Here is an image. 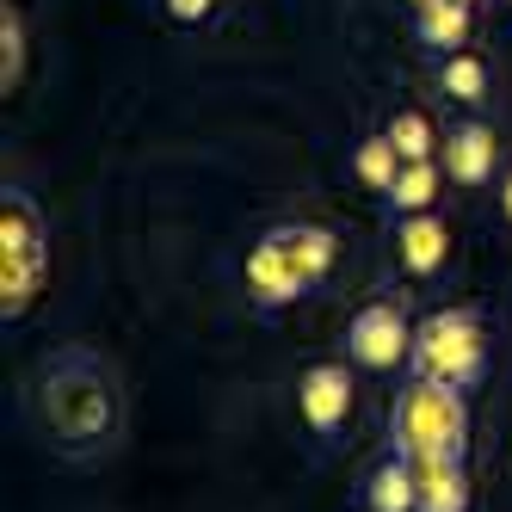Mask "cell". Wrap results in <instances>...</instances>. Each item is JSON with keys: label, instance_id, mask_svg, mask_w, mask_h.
<instances>
[{"label": "cell", "instance_id": "cell-6", "mask_svg": "<svg viewBox=\"0 0 512 512\" xmlns=\"http://www.w3.org/2000/svg\"><path fill=\"white\" fill-rule=\"evenodd\" d=\"M297 408L315 438H340V426L352 414V371L346 364H309L297 383Z\"/></svg>", "mask_w": 512, "mask_h": 512}, {"label": "cell", "instance_id": "cell-19", "mask_svg": "<svg viewBox=\"0 0 512 512\" xmlns=\"http://www.w3.org/2000/svg\"><path fill=\"white\" fill-rule=\"evenodd\" d=\"M210 7H216V0H167V13H173V19H186V25H192V19H204Z\"/></svg>", "mask_w": 512, "mask_h": 512}, {"label": "cell", "instance_id": "cell-7", "mask_svg": "<svg viewBox=\"0 0 512 512\" xmlns=\"http://www.w3.org/2000/svg\"><path fill=\"white\" fill-rule=\"evenodd\" d=\"M451 260V229H445V216H395V266L408 272V278H432V272H445Z\"/></svg>", "mask_w": 512, "mask_h": 512}, {"label": "cell", "instance_id": "cell-20", "mask_svg": "<svg viewBox=\"0 0 512 512\" xmlns=\"http://www.w3.org/2000/svg\"><path fill=\"white\" fill-rule=\"evenodd\" d=\"M500 216L512 223V167H506V186H500Z\"/></svg>", "mask_w": 512, "mask_h": 512}, {"label": "cell", "instance_id": "cell-16", "mask_svg": "<svg viewBox=\"0 0 512 512\" xmlns=\"http://www.w3.org/2000/svg\"><path fill=\"white\" fill-rule=\"evenodd\" d=\"M438 87H445L451 99H463V105H482L488 99V68L475 62L469 50H457V56L438 62Z\"/></svg>", "mask_w": 512, "mask_h": 512}, {"label": "cell", "instance_id": "cell-3", "mask_svg": "<svg viewBox=\"0 0 512 512\" xmlns=\"http://www.w3.org/2000/svg\"><path fill=\"white\" fill-rule=\"evenodd\" d=\"M414 377L451 383V389H475L488 377V334L475 309H438L414 327Z\"/></svg>", "mask_w": 512, "mask_h": 512}, {"label": "cell", "instance_id": "cell-2", "mask_svg": "<svg viewBox=\"0 0 512 512\" xmlns=\"http://www.w3.org/2000/svg\"><path fill=\"white\" fill-rule=\"evenodd\" d=\"M389 451L408 463H438L469 451V401L451 383L414 377L389 401Z\"/></svg>", "mask_w": 512, "mask_h": 512}, {"label": "cell", "instance_id": "cell-21", "mask_svg": "<svg viewBox=\"0 0 512 512\" xmlns=\"http://www.w3.org/2000/svg\"><path fill=\"white\" fill-rule=\"evenodd\" d=\"M414 7H426V0H414Z\"/></svg>", "mask_w": 512, "mask_h": 512}, {"label": "cell", "instance_id": "cell-18", "mask_svg": "<svg viewBox=\"0 0 512 512\" xmlns=\"http://www.w3.org/2000/svg\"><path fill=\"white\" fill-rule=\"evenodd\" d=\"M0 31H7V93H13V81H19V44H25V31H19V19L7 13V25H0Z\"/></svg>", "mask_w": 512, "mask_h": 512}, {"label": "cell", "instance_id": "cell-8", "mask_svg": "<svg viewBox=\"0 0 512 512\" xmlns=\"http://www.w3.org/2000/svg\"><path fill=\"white\" fill-rule=\"evenodd\" d=\"M438 149H445V179H457V186H488L494 167H500L494 124H482V118L451 124V136L438 142Z\"/></svg>", "mask_w": 512, "mask_h": 512}, {"label": "cell", "instance_id": "cell-22", "mask_svg": "<svg viewBox=\"0 0 512 512\" xmlns=\"http://www.w3.org/2000/svg\"><path fill=\"white\" fill-rule=\"evenodd\" d=\"M463 7H469V0H463Z\"/></svg>", "mask_w": 512, "mask_h": 512}, {"label": "cell", "instance_id": "cell-13", "mask_svg": "<svg viewBox=\"0 0 512 512\" xmlns=\"http://www.w3.org/2000/svg\"><path fill=\"white\" fill-rule=\"evenodd\" d=\"M414 31H420L426 50L457 56L463 38H469V7H463V0H426V7H414Z\"/></svg>", "mask_w": 512, "mask_h": 512}, {"label": "cell", "instance_id": "cell-14", "mask_svg": "<svg viewBox=\"0 0 512 512\" xmlns=\"http://www.w3.org/2000/svg\"><path fill=\"white\" fill-rule=\"evenodd\" d=\"M438 179H445V167H432V161H408V167H401V179H395L383 198H389V210H395V216H420V210H432V198H438Z\"/></svg>", "mask_w": 512, "mask_h": 512}, {"label": "cell", "instance_id": "cell-11", "mask_svg": "<svg viewBox=\"0 0 512 512\" xmlns=\"http://www.w3.org/2000/svg\"><path fill=\"white\" fill-rule=\"evenodd\" d=\"M414 512H469V469L463 457H438V463H414Z\"/></svg>", "mask_w": 512, "mask_h": 512}, {"label": "cell", "instance_id": "cell-12", "mask_svg": "<svg viewBox=\"0 0 512 512\" xmlns=\"http://www.w3.org/2000/svg\"><path fill=\"white\" fill-rule=\"evenodd\" d=\"M414 500H420L414 463L389 451V457L371 469V482H364V506H371V512H414Z\"/></svg>", "mask_w": 512, "mask_h": 512}, {"label": "cell", "instance_id": "cell-17", "mask_svg": "<svg viewBox=\"0 0 512 512\" xmlns=\"http://www.w3.org/2000/svg\"><path fill=\"white\" fill-rule=\"evenodd\" d=\"M383 136L401 149V161H432V149H438V136H432V118H426V112H395Z\"/></svg>", "mask_w": 512, "mask_h": 512}, {"label": "cell", "instance_id": "cell-10", "mask_svg": "<svg viewBox=\"0 0 512 512\" xmlns=\"http://www.w3.org/2000/svg\"><path fill=\"white\" fill-rule=\"evenodd\" d=\"M272 241H278V253L290 260V272H297L303 284H321L327 272H334V260H340V241L327 229H315V223H284V229H272Z\"/></svg>", "mask_w": 512, "mask_h": 512}, {"label": "cell", "instance_id": "cell-4", "mask_svg": "<svg viewBox=\"0 0 512 512\" xmlns=\"http://www.w3.org/2000/svg\"><path fill=\"white\" fill-rule=\"evenodd\" d=\"M44 266H50V253H44L38 210H31L25 192H7V204H0V309H7V321L38 303Z\"/></svg>", "mask_w": 512, "mask_h": 512}, {"label": "cell", "instance_id": "cell-5", "mask_svg": "<svg viewBox=\"0 0 512 512\" xmlns=\"http://www.w3.org/2000/svg\"><path fill=\"white\" fill-rule=\"evenodd\" d=\"M346 346L358 358V371H395V364L414 358V334H408V315H401V303H364L346 327Z\"/></svg>", "mask_w": 512, "mask_h": 512}, {"label": "cell", "instance_id": "cell-15", "mask_svg": "<svg viewBox=\"0 0 512 512\" xmlns=\"http://www.w3.org/2000/svg\"><path fill=\"white\" fill-rule=\"evenodd\" d=\"M352 167H358V179H364L371 192H389L408 161H401V149H395L389 136H364V142H358V155H352Z\"/></svg>", "mask_w": 512, "mask_h": 512}, {"label": "cell", "instance_id": "cell-9", "mask_svg": "<svg viewBox=\"0 0 512 512\" xmlns=\"http://www.w3.org/2000/svg\"><path fill=\"white\" fill-rule=\"evenodd\" d=\"M247 290H253V303H260V309H272V315H278V309H290V303H297L309 284H303L297 272H290V260L278 253V241L266 235L260 247L247 253Z\"/></svg>", "mask_w": 512, "mask_h": 512}, {"label": "cell", "instance_id": "cell-1", "mask_svg": "<svg viewBox=\"0 0 512 512\" xmlns=\"http://www.w3.org/2000/svg\"><path fill=\"white\" fill-rule=\"evenodd\" d=\"M38 420L50 426V438H68L75 451H93L118 426V383L105 377V364L93 352H62L38 377Z\"/></svg>", "mask_w": 512, "mask_h": 512}]
</instances>
